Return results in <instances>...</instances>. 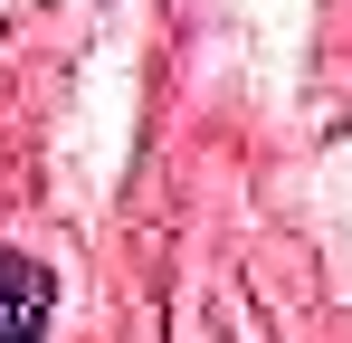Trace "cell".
Wrapping results in <instances>:
<instances>
[{"mask_svg": "<svg viewBox=\"0 0 352 343\" xmlns=\"http://www.w3.org/2000/svg\"><path fill=\"white\" fill-rule=\"evenodd\" d=\"M48 315H58V267L0 248V343H48Z\"/></svg>", "mask_w": 352, "mask_h": 343, "instance_id": "1", "label": "cell"}]
</instances>
